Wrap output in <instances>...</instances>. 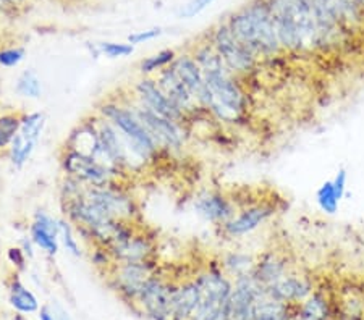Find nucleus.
I'll return each mask as SVG.
<instances>
[{
    "mask_svg": "<svg viewBox=\"0 0 364 320\" xmlns=\"http://www.w3.org/2000/svg\"><path fill=\"white\" fill-rule=\"evenodd\" d=\"M193 57L200 63L206 86L211 92L207 109L225 121H235L241 117L246 110V96L212 44L198 47Z\"/></svg>",
    "mask_w": 364,
    "mask_h": 320,
    "instance_id": "nucleus-1",
    "label": "nucleus"
},
{
    "mask_svg": "<svg viewBox=\"0 0 364 320\" xmlns=\"http://www.w3.org/2000/svg\"><path fill=\"white\" fill-rule=\"evenodd\" d=\"M227 23L233 35L257 57H275L284 52L267 0H253L231 15Z\"/></svg>",
    "mask_w": 364,
    "mask_h": 320,
    "instance_id": "nucleus-2",
    "label": "nucleus"
},
{
    "mask_svg": "<svg viewBox=\"0 0 364 320\" xmlns=\"http://www.w3.org/2000/svg\"><path fill=\"white\" fill-rule=\"evenodd\" d=\"M200 302L191 320H227L231 288L229 278L219 269H211L198 278Z\"/></svg>",
    "mask_w": 364,
    "mask_h": 320,
    "instance_id": "nucleus-3",
    "label": "nucleus"
},
{
    "mask_svg": "<svg viewBox=\"0 0 364 320\" xmlns=\"http://www.w3.org/2000/svg\"><path fill=\"white\" fill-rule=\"evenodd\" d=\"M211 44L233 75L251 73L257 65V55L233 35L229 23H220L214 30Z\"/></svg>",
    "mask_w": 364,
    "mask_h": 320,
    "instance_id": "nucleus-4",
    "label": "nucleus"
},
{
    "mask_svg": "<svg viewBox=\"0 0 364 320\" xmlns=\"http://www.w3.org/2000/svg\"><path fill=\"white\" fill-rule=\"evenodd\" d=\"M102 112L110 121H112L115 128H119L121 131V135H123L126 140V146H128L136 156H140L141 159H149L156 152V137L149 133V130L141 123L140 118H138L133 112L117 106H106Z\"/></svg>",
    "mask_w": 364,
    "mask_h": 320,
    "instance_id": "nucleus-5",
    "label": "nucleus"
},
{
    "mask_svg": "<svg viewBox=\"0 0 364 320\" xmlns=\"http://www.w3.org/2000/svg\"><path fill=\"white\" fill-rule=\"evenodd\" d=\"M262 291L264 286L253 277V273L236 277L229 300L227 320H255L256 302Z\"/></svg>",
    "mask_w": 364,
    "mask_h": 320,
    "instance_id": "nucleus-6",
    "label": "nucleus"
},
{
    "mask_svg": "<svg viewBox=\"0 0 364 320\" xmlns=\"http://www.w3.org/2000/svg\"><path fill=\"white\" fill-rule=\"evenodd\" d=\"M175 288L159 278H151L138 296L142 309L152 320L172 319V302Z\"/></svg>",
    "mask_w": 364,
    "mask_h": 320,
    "instance_id": "nucleus-7",
    "label": "nucleus"
},
{
    "mask_svg": "<svg viewBox=\"0 0 364 320\" xmlns=\"http://www.w3.org/2000/svg\"><path fill=\"white\" fill-rule=\"evenodd\" d=\"M275 214V206L270 202H257L248 206L241 212L233 215L227 223H224V231L231 238L245 236L266 223Z\"/></svg>",
    "mask_w": 364,
    "mask_h": 320,
    "instance_id": "nucleus-8",
    "label": "nucleus"
},
{
    "mask_svg": "<svg viewBox=\"0 0 364 320\" xmlns=\"http://www.w3.org/2000/svg\"><path fill=\"white\" fill-rule=\"evenodd\" d=\"M135 115L149 130V133L156 137L157 142L172 147H181V144H183V131H181L178 121L161 117V115L154 113L152 110L146 107L136 110Z\"/></svg>",
    "mask_w": 364,
    "mask_h": 320,
    "instance_id": "nucleus-9",
    "label": "nucleus"
},
{
    "mask_svg": "<svg viewBox=\"0 0 364 320\" xmlns=\"http://www.w3.org/2000/svg\"><path fill=\"white\" fill-rule=\"evenodd\" d=\"M42 126L44 118L40 113L28 115L26 118L21 120V128L12 141V160L16 167H21L30 159L41 136Z\"/></svg>",
    "mask_w": 364,
    "mask_h": 320,
    "instance_id": "nucleus-10",
    "label": "nucleus"
},
{
    "mask_svg": "<svg viewBox=\"0 0 364 320\" xmlns=\"http://www.w3.org/2000/svg\"><path fill=\"white\" fill-rule=\"evenodd\" d=\"M172 68L180 76V80L185 82V86L188 87L196 101L206 109L209 101H211V92L207 90L204 73L200 63L196 62V59L191 57V55H181V57L175 60Z\"/></svg>",
    "mask_w": 364,
    "mask_h": 320,
    "instance_id": "nucleus-11",
    "label": "nucleus"
},
{
    "mask_svg": "<svg viewBox=\"0 0 364 320\" xmlns=\"http://www.w3.org/2000/svg\"><path fill=\"white\" fill-rule=\"evenodd\" d=\"M85 197L91 204H95L96 207L101 209L102 212H106L109 217L120 220V222L126 217H131V211H133L131 201L117 191L95 186L90 191H86Z\"/></svg>",
    "mask_w": 364,
    "mask_h": 320,
    "instance_id": "nucleus-12",
    "label": "nucleus"
},
{
    "mask_svg": "<svg viewBox=\"0 0 364 320\" xmlns=\"http://www.w3.org/2000/svg\"><path fill=\"white\" fill-rule=\"evenodd\" d=\"M138 92H140V97L142 104H145V107L152 110L154 113L174 121H178L181 117H183V110L176 107L175 104L165 96L164 91L159 87V85H156L154 81L151 80L140 81V85H138Z\"/></svg>",
    "mask_w": 364,
    "mask_h": 320,
    "instance_id": "nucleus-13",
    "label": "nucleus"
},
{
    "mask_svg": "<svg viewBox=\"0 0 364 320\" xmlns=\"http://www.w3.org/2000/svg\"><path fill=\"white\" fill-rule=\"evenodd\" d=\"M151 278V270L145 262H123L115 270V281L119 288L130 297L140 296Z\"/></svg>",
    "mask_w": 364,
    "mask_h": 320,
    "instance_id": "nucleus-14",
    "label": "nucleus"
},
{
    "mask_svg": "<svg viewBox=\"0 0 364 320\" xmlns=\"http://www.w3.org/2000/svg\"><path fill=\"white\" fill-rule=\"evenodd\" d=\"M65 168L81 180L91 181L95 186H102L109 178V172L104 165L99 164L96 159L83 156L80 152H71L65 157Z\"/></svg>",
    "mask_w": 364,
    "mask_h": 320,
    "instance_id": "nucleus-15",
    "label": "nucleus"
},
{
    "mask_svg": "<svg viewBox=\"0 0 364 320\" xmlns=\"http://www.w3.org/2000/svg\"><path fill=\"white\" fill-rule=\"evenodd\" d=\"M290 264L282 254L269 251L259 257V261L255 264L253 269V277H255L264 288H269L274 283L285 277L290 272Z\"/></svg>",
    "mask_w": 364,
    "mask_h": 320,
    "instance_id": "nucleus-16",
    "label": "nucleus"
},
{
    "mask_svg": "<svg viewBox=\"0 0 364 320\" xmlns=\"http://www.w3.org/2000/svg\"><path fill=\"white\" fill-rule=\"evenodd\" d=\"M196 212L212 223H227L235 215V209L227 197L219 192H207L195 204Z\"/></svg>",
    "mask_w": 364,
    "mask_h": 320,
    "instance_id": "nucleus-17",
    "label": "nucleus"
},
{
    "mask_svg": "<svg viewBox=\"0 0 364 320\" xmlns=\"http://www.w3.org/2000/svg\"><path fill=\"white\" fill-rule=\"evenodd\" d=\"M157 85L164 91L165 96L181 110H191L198 102L188 87L185 86V82L180 80V76L175 73L174 68L164 70L161 76H159Z\"/></svg>",
    "mask_w": 364,
    "mask_h": 320,
    "instance_id": "nucleus-18",
    "label": "nucleus"
},
{
    "mask_svg": "<svg viewBox=\"0 0 364 320\" xmlns=\"http://www.w3.org/2000/svg\"><path fill=\"white\" fill-rule=\"evenodd\" d=\"M198 302H200V283H198V280L186 281V283L178 286V288H175L172 302V319H191Z\"/></svg>",
    "mask_w": 364,
    "mask_h": 320,
    "instance_id": "nucleus-19",
    "label": "nucleus"
},
{
    "mask_svg": "<svg viewBox=\"0 0 364 320\" xmlns=\"http://www.w3.org/2000/svg\"><path fill=\"white\" fill-rule=\"evenodd\" d=\"M57 235H59V222L49 217L46 214H37L35 223L31 227L32 241L36 242L41 250L49 254L57 252Z\"/></svg>",
    "mask_w": 364,
    "mask_h": 320,
    "instance_id": "nucleus-20",
    "label": "nucleus"
},
{
    "mask_svg": "<svg viewBox=\"0 0 364 320\" xmlns=\"http://www.w3.org/2000/svg\"><path fill=\"white\" fill-rule=\"evenodd\" d=\"M99 144H101V151L109 160L115 164H123L126 160V147L121 144L120 137L109 123L102 125L101 131H99Z\"/></svg>",
    "mask_w": 364,
    "mask_h": 320,
    "instance_id": "nucleus-21",
    "label": "nucleus"
},
{
    "mask_svg": "<svg viewBox=\"0 0 364 320\" xmlns=\"http://www.w3.org/2000/svg\"><path fill=\"white\" fill-rule=\"evenodd\" d=\"M10 302H12V306L16 309V311L25 312V314L35 312L37 311V307H40L35 295H32L31 291H28L18 280L13 281L12 285V291H10Z\"/></svg>",
    "mask_w": 364,
    "mask_h": 320,
    "instance_id": "nucleus-22",
    "label": "nucleus"
},
{
    "mask_svg": "<svg viewBox=\"0 0 364 320\" xmlns=\"http://www.w3.org/2000/svg\"><path fill=\"white\" fill-rule=\"evenodd\" d=\"M340 201L341 199L337 196V192H335L332 180L324 181V183L319 186V190L316 191V202L324 214L327 215L337 214Z\"/></svg>",
    "mask_w": 364,
    "mask_h": 320,
    "instance_id": "nucleus-23",
    "label": "nucleus"
},
{
    "mask_svg": "<svg viewBox=\"0 0 364 320\" xmlns=\"http://www.w3.org/2000/svg\"><path fill=\"white\" fill-rule=\"evenodd\" d=\"M21 128V118L16 115H2L0 117V149H4L15 140Z\"/></svg>",
    "mask_w": 364,
    "mask_h": 320,
    "instance_id": "nucleus-24",
    "label": "nucleus"
},
{
    "mask_svg": "<svg viewBox=\"0 0 364 320\" xmlns=\"http://www.w3.org/2000/svg\"><path fill=\"white\" fill-rule=\"evenodd\" d=\"M325 312H327V304L321 295H314L310 300L305 301L301 307V319L303 320H325Z\"/></svg>",
    "mask_w": 364,
    "mask_h": 320,
    "instance_id": "nucleus-25",
    "label": "nucleus"
},
{
    "mask_svg": "<svg viewBox=\"0 0 364 320\" xmlns=\"http://www.w3.org/2000/svg\"><path fill=\"white\" fill-rule=\"evenodd\" d=\"M16 92L21 94L23 97L37 99L41 96V81L36 73L32 71H25L16 82Z\"/></svg>",
    "mask_w": 364,
    "mask_h": 320,
    "instance_id": "nucleus-26",
    "label": "nucleus"
},
{
    "mask_svg": "<svg viewBox=\"0 0 364 320\" xmlns=\"http://www.w3.org/2000/svg\"><path fill=\"white\" fill-rule=\"evenodd\" d=\"M175 60V52L174 51H162L152 57H147L146 60H142L141 70L142 73H151V71L165 68L169 63H172Z\"/></svg>",
    "mask_w": 364,
    "mask_h": 320,
    "instance_id": "nucleus-27",
    "label": "nucleus"
},
{
    "mask_svg": "<svg viewBox=\"0 0 364 320\" xmlns=\"http://www.w3.org/2000/svg\"><path fill=\"white\" fill-rule=\"evenodd\" d=\"M101 51L107 55V57L117 59L126 57L133 52V46L131 44H117V42H104L101 44Z\"/></svg>",
    "mask_w": 364,
    "mask_h": 320,
    "instance_id": "nucleus-28",
    "label": "nucleus"
},
{
    "mask_svg": "<svg viewBox=\"0 0 364 320\" xmlns=\"http://www.w3.org/2000/svg\"><path fill=\"white\" fill-rule=\"evenodd\" d=\"M59 233L62 235L63 246L67 247V251H70L73 256H80V247L78 242L73 238V233H71V228L67 222H59Z\"/></svg>",
    "mask_w": 364,
    "mask_h": 320,
    "instance_id": "nucleus-29",
    "label": "nucleus"
},
{
    "mask_svg": "<svg viewBox=\"0 0 364 320\" xmlns=\"http://www.w3.org/2000/svg\"><path fill=\"white\" fill-rule=\"evenodd\" d=\"M25 57L23 49H5L0 51V65L2 67H15Z\"/></svg>",
    "mask_w": 364,
    "mask_h": 320,
    "instance_id": "nucleus-30",
    "label": "nucleus"
},
{
    "mask_svg": "<svg viewBox=\"0 0 364 320\" xmlns=\"http://www.w3.org/2000/svg\"><path fill=\"white\" fill-rule=\"evenodd\" d=\"M212 2L214 0H190V2L181 8L180 16L181 18H193V16L201 13L202 10H206Z\"/></svg>",
    "mask_w": 364,
    "mask_h": 320,
    "instance_id": "nucleus-31",
    "label": "nucleus"
},
{
    "mask_svg": "<svg viewBox=\"0 0 364 320\" xmlns=\"http://www.w3.org/2000/svg\"><path fill=\"white\" fill-rule=\"evenodd\" d=\"M161 30L159 27H154V30H147V31H141V32H136V35H131L128 37L130 44H141V42H146V41H151L154 37L161 36Z\"/></svg>",
    "mask_w": 364,
    "mask_h": 320,
    "instance_id": "nucleus-32",
    "label": "nucleus"
},
{
    "mask_svg": "<svg viewBox=\"0 0 364 320\" xmlns=\"http://www.w3.org/2000/svg\"><path fill=\"white\" fill-rule=\"evenodd\" d=\"M8 257H10V261H12L13 264H16V266L23 267L25 257H23V252H21V250H16V247H12V250L8 251Z\"/></svg>",
    "mask_w": 364,
    "mask_h": 320,
    "instance_id": "nucleus-33",
    "label": "nucleus"
},
{
    "mask_svg": "<svg viewBox=\"0 0 364 320\" xmlns=\"http://www.w3.org/2000/svg\"><path fill=\"white\" fill-rule=\"evenodd\" d=\"M40 319H41V320H59V317L55 316V312H52L51 307H49V306H44V307L41 309Z\"/></svg>",
    "mask_w": 364,
    "mask_h": 320,
    "instance_id": "nucleus-34",
    "label": "nucleus"
},
{
    "mask_svg": "<svg viewBox=\"0 0 364 320\" xmlns=\"http://www.w3.org/2000/svg\"><path fill=\"white\" fill-rule=\"evenodd\" d=\"M13 320H28L26 317H23V316H15V319Z\"/></svg>",
    "mask_w": 364,
    "mask_h": 320,
    "instance_id": "nucleus-35",
    "label": "nucleus"
},
{
    "mask_svg": "<svg viewBox=\"0 0 364 320\" xmlns=\"http://www.w3.org/2000/svg\"><path fill=\"white\" fill-rule=\"evenodd\" d=\"M353 2H358V4L363 5V7H364V0H353Z\"/></svg>",
    "mask_w": 364,
    "mask_h": 320,
    "instance_id": "nucleus-36",
    "label": "nucleus"
}]
</instances>
